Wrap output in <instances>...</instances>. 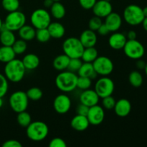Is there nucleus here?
Instances as JSON below:
<instances>
[{"instance_id": "7", "label": "nucleus", "mask_w": 147, "mask_h": 147, "mask_svg": "<svg viewBox=\"0 0 147 147\" xmlns=\"http://www.w3.org/2000/svg\"><path fill=\"white\" fill-rule=\"evenodd\" d=\"M30 22L36 30L47 28L51 23V14L45 9H37L30 16Z\"/></svg>"}, {"instance_id": "4", "label": "nucleus", "mask_w": 147, "mask_h": 147, "mask_svg": "<svg viewBox=\"0 0 147 147\" xmlns=\"http://www.w3.org/2000/svg\"><path fill=\"white\" fill-rule=\"evenodd\" d=\"M62 47L64 54L70 58H80L85 49L79 38L75 37H70L65 40Z\"/></svg>"}, {"instance_id": "51", "label": "nucleus", "mask_w": 147, "mask_h": 147, "mask_svg": "<svg viewBox=\"0 0 147 147\" xmlns=\"http://www.w3.org/2000/svg\"><path fill=\"white\" fill-rule=\"evenodd\" d=\"M3 98H1L0 97V109H1V107H2L3 104H4V101H3Z\"/></svg>"}, {"instance_id": "25", "label": "nucleus", "mask_w": 147, "mask_h": 147, "mask_svg": "<svg viewBox=\"0 0 147 147\" xmlns=\"http://www.w3.org/2000/svg\"><path fill=\"white\" fill-rule=\"evenodd\" d=\"M18 34L20 39L25 41H31L35 38L36 29L32 25L24 24L18 30Z\"/></svg>"}, {"instance_id": "46", "label": "nucleus", "mask_w": 147, "mask_h": 147, "mask_svg": "<svg viewBox=\"0 0 147 147\" xmlns=\"http://www.w3.org/2000/svg\"><path fill=\"white\" fill-rule=\"evenodd\" d=\"M136 37H137V34H136V32L134 30H130L128 32L126 38H127V40H136Z\"/></svg>"}, {"instance_id": "39", "label": "nucleus", "mask_w": 147, "mask_h": 147, "mask_svg": "<svg viewBox=\"0 0 147 147\" xmlns=\"http://www.w3.org/2000/svg\"><path fill=\"white\" fill-rule=\"evenodd\" d=\"M8 80L5 76L0 73V97L3 98L8 91Z\"/></svg>"}, {"instance_id": "19", "label": "nucleus", "mask_w": 147, "mask_h": 147, "mask_svg": "<svg viewBox=\"0 0 147 147\" xmlns=\"http://www.w3.org/2000/svg\"><path fill=\"white\" fill-rule=\"evenodd\" d=\"M114 111L119 117H126L129 116L131 111V104L130 101L126 98H121L116 101Z\"/></svg>"}, {"instance_id": "3", "label": "nucleus", "mask_w": 147, "mask_h": 147, "mask_svg": "<svg viewBox=\"0 0 147 147\" xmlns=\"http://www.w3.org/2000/svg\"><path fill=\"white\" fill-rule=\"evenodd\" d=\"M49 134V128L45 122L40 121L31 122L26 130L27 136L33 142H40L46 139Z\"/></svg>"}, {"instance_id": "34", "label": "nucleus", "mask_w": 147, "mask_h": 147, "mask_svg": "<svg viewBox=\"0 0 147 147\" xmlns=\"http://www.w3.org/2000/svg\"><path fill=\"white\" fill-rule=\"evenodd\" d=\"M12 49L16 55H22L25 53L27 49V41L24 40H16L14 44L12 45Z\"/></svg>"}, {"instance_id": "47", "label": "nucleus", "mask_w": 147, "mask_h": 147, "mask_svg": "<svg viewBox=\"0 0 147 147\" xmlns=\"http://www.w3.org/2000/svg\"><path fill=\"white\" fill-rule=\"evenodd\" d=\"M136 67H138L139 69H144L145 65H146V63H144V60H141L140 59L137 60V62L136 63Z\"/></svg>"}, {"instance_id": "33", "label": "nucleus", "mask_w": 147, "mask_h": 147, "mask_svg": "<svg viewBox=\"0 0 147 147\" xmlns=\"http://www.w3.org/2000/svg\"><path fill=\"white\" fill-rule=\"evenodd\" d=\"M20 1L19 0H2L1 6L8 12L17 11L20 8Z\"/></svg>"}, {"instance_id": "5", "label": "nucleus", "mask_w": 147, "mask_h": 147, "mask_svg": "<svg viewBox=\"0 0 147 147\" xmlns=\"http://www.w3.org/2000/svg\"><path fill=\"white\" fill-rule=\"evenodd\" d=\"M123 17L126 23L132 26L142 24L144 19L143 9L136 4H130L124 9Z\"/></svg>"}, {"instance_id": "27", "label": "nucleus", "mask_w": 147, "mask_h": 147, "mask_svg": "<svg viewBox=\"0 0 147 147\" xmlns=\"http://www.w3.org/2000/svg\"><path fill=\"white\" fill-rule=\"evenodd\" d=\"M50 14L56 20H61L65 16L66 10L64 5L60 1H54L50 7Z\"/></svg>"}, {"instance_id": "48", "label": "nucleus", "mask_w": 147, "mask_h": 147, "mask_svg": "<svg viewBox=\"0 0 147 147\" xmlns=\"http://www.w3.org/2000/svg\"><path fill=\"white\" fill-rule=\"evenodd\" d=\"M54 3L53 0H45L44 1V6L46 8H50L53 4Z\"/></svg>"}, {"instance_id": "49", "label": "nucleus", "mask_w": 147, "mask_h": 147, "mask_svg": "<svg viewBox=\"0 0 147 147\" xmlns=\"http://www.w3.org/2000/svg\"><path fill=\"white\" fill-rule=\"evenodd\" d=\"M142 24V26H143V28L145 30V31L147 32V17H144Z\"/></svg>"}, {"instance_id": "44", "label": "nucleus", "mask_w": 147, "mask_h": 147, "mask_svg": "<svg viewBox=\"0 0 147 147\" xmlns=\"http://www.w3.org/2000/svg\"><path fill=\"white\" fill-rule=\"evenodd\" d=\"M89 108L90 107H88L86 105L80 103V105L78 106L77 109H76V113H77V114L83 115V116H87Z\"/></svg>"}, {"instance_id": "13", "label": "nucleus", "mask_w": 147, "mask_h": 147, "mask_svg": "<svg viewBox=\"0 0 147 147\" xmlns=\"http://www.w3.org/2000/svg\"><path fill=\"white\" fill-rule=\"evenodd\" d=\"M87 118L90 125L98 126L103 123L105 119L104 109L99 105H95L89 108L87 113Z\"/></svg>"}, {"instance_id": "43", "label": "nucleus", "mask_w": 147, "mask_h": 147, "mask_svg": "<svg viewBox=\"0 0 147 147\" xmlns=\"http://www.w3.org/2000/svg\"><path fill=\"white\" fill-rule=\"evenodd\" d=\"M3 147H22V144L19 141L15 139H9L4 142L2 144Z\"/></svg>"}, {"instance_id": "9", "label": "nucleus", "mask_w": 147, "mask_h": 147, "mask_svg": "<svg viewBox=\"0 0 147 147\" xmlns=\"http://www.w3.org/2000/svg\"><path fill=\"white\" fill-rule=\"evenodd\" d=\"M125 55L132 60H139L144 56L145 49L137 40H127L123 48Z\"/></svg>"}, {"instance_id": "23", "label": "nucleus", "mask_w": 147, "mask_h": 147, "mask_svg": "<svg viewBox=\"0 0 147 147\" xmlns=\"http://www.w3.org/2000/svg\"><path fill=\"white\" fill-rule=\"evenodd\" d=\"M77 73L78 76L90 78V79L96 78V77L97 76V73L95 71L92 63L83 62Z\"/></svg>"}, {"instance_id": "16", "label": "nucleus", "mask_w": 147, "mask_h": 147, "mask_svg": "<svg viewBox=\"0 0 147 147\" xmlns=\"http://www.w3.org/2000/svg\"><path fill=\"white\" fill-rule=\"evenodd\" d=\"M104 24L106 26V27H107L110 32H117L121 27V17L118 13L112 11L107 17H105Z\"/></svg>"}, {"instance_id": "14", "label": "nucleus", "mask_w": 147, "mask_h": 147, "mask_svg": "<svg viewBox=\"0 0 147 147\" xmlns=\"http://www.w3.org/2000/svg\"><path fill=\"white\" fill-rule=\"evenodd\" d=\"M93 13L95 16L100 17V18H105L107 17L111 12H112L113 7L109 1L106 0H99L96 2L94 6L92 8Z\"/></svg>"}, {"instance_id": "20", "label": "nucleus", "mask_w": 147, "mask_h": 147, "mask_svg": "<svg viewBox=\"0 0 147 147\" xmlns=\"http://www.w3.org/2000/svg\"><path fill=\"white\" fill-rule=\"evenodd\" d=\"M90 126L87 116L77 114L70 121V126L76 131H84Z\"/></svg>"}, {"instance_id": "35", "label": "nucleus", "mask_w": 147, "mask_h": 147, "mask_svg": "<svg viewBox=\"0 0 147 147\" xmlns=\"http://www.w3.org/2000/svg\"><path fill=\"white\" fill-rule=\"evenodd\" d=\"M35 38L38 42L42 43H45L48 42L51 38L50 33H49L47 28H42L36 30Z\"/></svg>"}, {"instance_id": "31", "label": "nucleus", "mask_w": 147, "mask_h": 147, "mask_svg": "<svg viewBox=\"0 0 147 147\" xmlns=\"http://www.w3.org/2000/svg\"><path fill=\"white\" fill-rule=\"evenodd\" d=\"M17 121L20 126L27 128L32 122V117L28 112L24 111L17 113Z\"/></svg>"}, {"instance_id": "17", "label": "nucleus", "mask_w": 147, "mask_h": 147, "mask_svg": "<svg viewBox=\"0 0 147 147\" xmlns=\"http://www.w3.org/2000/svg\"><path fill=\"white\" fill-rule=\"evenodd\" d=\"M79 40L81 42L83 47L86 48V47H95L97 43L98 37L96 32L88 29L82 32Z\"/></svg>"}, {"instance_id": "8", "label": "nucleus", "mask_w": 147, "mask_h": 147, "mask_svg": "<svg viewBox=\"0 0 147 147\" xmlns=\"http://www.w3.org/2000/svg\"><path fill=\"white\" fill-rule=\"evenodd\" d=\"M25 14L19 10L9 12L4 22L6 27L12 32L18 31L22 26L25 24Z\"/></svg>"}, {"instance_id": "28", "label": "nucleus", "mask_w": 147, "mask_h": 147, "mask_svg": "<svg viewBox=\"0 0 147 147\" xmlns=\"http://www.w3.org/2000/svg\"><path fill=\"white\" fill-rule=\"evenodd\" d=\"M16 41L14 32L9 30H2L0 32V42L4 46H12Z\"/></svg>"}, {"instance_id": "53", "label": "nucleus", "mask_w": 147, "mask_h": 147, "mask_svg": "<svg viewBox=\"0 0 147 147\" xmlns=\"http://www.w3.org/2000/svg\"><path fill=\"white\" fill-rule=\"evenodd\" d=\"M144 70H145V73H146V75L147 76V63H146V65H145V67Z\"/></svg>"}, {"instance_id": "55", "label": "nucleus", "mask_w": 147, "mask_h": 147, "mask_svg": "<svg viewBox=\"0 0 147 147\" xmlns=\"http://www.w3.org/2000/svg\"><path fill=\"white\" fill-rule=\"evenodd\" d=\"M106 1H110V0H106Z\"/></svg>"}, {"instance_id": "10", "label": "nucleus", "mask_w": 147, "mask_h": 147, "mask_svg": "<svg viewBox=\"0 0 147 147\" xmlns=\"http://www.w3.org/2000/svg\"><path fill=\"white\" fill-rule=\"evenodd\" d=\"M114 82L107 76H102V78H99L95 84L94 90L100 98L112 96L114 92Z\"/></svg>"}, {"instance_id": "29", "label": "nucleus", "mask_w": 147, "mask_h": 147, "mask_svg": "<svg viewBox=\"0 0 147 147\" xmlns=\"http://www.w3.org/2000/svg\"><path fill=\"white\" fill-rule=\"evenodd\" d=\"M98 56V52L95 47H86L83 52L81 60L86 63H93Z\"/></svg>"}, {"instance_id": "15", "label": "nucleus", "mask_w": 147, "mask_h": 147, "mask_svg": "<svg viewBox=\"0 0 147 147\" xmlns=\"http://www.w3.org/2000/svg\"><path fill=\"white\" fill-rule=\"evenodd\" d=\"M79 100L80 103L82 104L86 105L88 107H91L98 103L100 97L95 90L89 88L82 92L79 97Z\"/></svg>"}, {"instance_id": "30", "label": "nucleus", "mask_w": 147, "mask_h": 147, "mask_svg": "<svg viewBox=\"0 0 147 147\" xmlns=\"http://www.w3.org/2000/svg\"><path fill=\"white\" fill-rule=\"evenodd\" d=\"M129 81L133 87L139 88L143 83V76L139 71L134 70L129 74Z\"/></svg>"}, {"instance_id": "26", "label": "nucleus", "mask_w": 147, "mask_h": 147, "mask_svg": "<svg viewBox=\"0 0 147 147\" xmlns=\"http://www.w3.org/2000/svg\"><path fill=\"white\" fill-rule=\"evenodd\" d=\"M16 54L11 46L2 45L0 47V62L7 63L15 58Z\"/></svg>"}, {"instance_id": "42", "label": "nucleus", "mask_w": 147, "mask_h": 147, "mask_svg": "<svg viewBox=\"0 0 147 147\" xmlns=\"http://www.w3.org/2000/svg\"><path fill=\"white\" fill-rule=\"evenodd\" d=\"M97 0H79V4L84 9H91Z\"/></svg>"}, {"instance_id": "21", "label": "nucleus", "mask_w": 147, "mask_h": 147, "mask_svg": "<svg viewBox=\"0 0 147 147\" xmlns=\"http://www.w3.org/2000/svg\"><path fill=\"white\" fill-rule=\"evenodd\" d=\"M22 61L26 70H35L39 67L40 63V60L38 56L33 53H29V54L24 55Z\"/></svg>"}, {"instance_id": "37", "label": "nucleus", "mask_w": 147, "mask_h": 147, "mask_svg": "<svg viewBox=\"0 0 147 147\" xmlns=\"http://www.w3.org/2000/svg\"><path fill=\"white\" fill-rule=\"evenodd\" d=\"M103 21L102 19L100 17H97V16H94L92 18L90 19L88 22V29L93 30V31L96 32L98 30L99 27L102 25L103 24Z\"/></svg>"}, {"instance_id": "24", "label": "nucleus", "mask_w": 147, "mask_h": 147, "mask_svg": "<svg viewBox=\"0 0 147 147\" xmlns=\"http://www.w3.org/2000/svg\"><path fill=\"white\" fill-rule=\"evenodd\" d=\"M70 58L65 54H60L58 55L55 57L53 62V66L55 70L58 71H63L67 69L68 67L69 62H70Z\"/></svg>"}, {"instance_id": "38", "label": "nucleus", "mask_w": 147, "mask_h": 147, "mask_svg": "<svg viewBox=\"0 0 147 147\" xmlns=\"http://www.w3.org/2000/svg\"><path fill=\"white\" fill-rule=\"evenodd\" d=\"M82 63H83V61L81 58H70L67 70L73 73H77L81 66Z\"/></svg>"}, {"instance_id": "45", "label": "nucleus", "mask_w": 147, "mask_h": 147, "mask_svg": "<svg viewBox=\"0 0 147 147\" xmlns=\"http://www.w3.org/2000/svg\"><path fill=\"white\" fill-rule=\"evenodd\" d=\"M97 32H98V34L101 36H106V35H107L109 32H109V30H108L107 27H106V26L104 24V23H103V24H102V25L99 27L98 30H97Z\"/></svg>"}, {"instance_id": "11", "label": "nucleus", "mask_w": 147, "mask_h": 147, "mask_svg": "<svg viewBox=\"0 0 147 147\" xmlns=\"http://www.w3.org/2000/svg\"><path fill=\"white\" fill-rule=\"evenodd\" d=\"M92 63L95 71L99 76H108L113 71L114 65L113 61L106 56H98Z\"/></svg>"}, {"instance_id": "36", "label": "nucleus", "mask_w": 147, "mask_h": 147, "mask_svg": "<svg viewBox=\"0 0 147 147\" xmlns=\"http://www.w3.org/2000/svg\"><path fill=\"white\" fill-rule=\"evenodd\" d=\"M92 79L87 77H81L78 76L77 81V88L82 90L89 89L91 86Z\"/></svg>"}, {"instance_id": "40", "label": "nucleus", "mask_w": 147, "mask_h": 147, "mask_svg": "<svg viewBox=\"0 0 147 147\" xmlns=\"http://www.w3.org/2000/svg\"><path fill=\"white\" fill-rule=\"evenodd\" d=\"M103 100H102V104H103V109H107V110H111L114 108L115 104H116V101L114 98L112 96H106V97L103 98Z\"/></svg>"}, {"instance_id": "41", "label": "nucleus", "mask_w": 147, "mask_h": 147, "mask_svg": "<svg viewBox=\"0 0 147 147\" xmlns=\"http://www.w3.org/2000/svg\"><path fill=\"white\" fill-rule=\"evenodd\" d=\"M50 147H66L67 144L63 139L59 137H55L50 141L49 144Z\"/></svg>"}, {"instance_id": "32", "label": "nucleus", "mask_w": 147, "mask_h": 147, "mask_svg": "<svg viewBox=\"0 0 147 147\" xmlns=\"http://www.w3.org/2000/svg\"><path fill=\"white\" fill-rule=\"evenodd\" d=\"M26 94H27L29 100L37 101L42 98L43 96V92L40 88L32 87L27 90Z\"/></svg>"}, {"instance_id": "6", "label": "nucleus", "mask_w": 147, "mask_h": 147, "mask_svg": "<svg viewBox=\"0 0 147 147\" xmlns=\"http://www.w3.org/2000/svg\"><path fill=\"white\" fill-rule=\"evenodd\" d=\"M29 100H30L26 94V92L17 90L11 93L9 99V103L11 110L18 113L27 110Z\"/></svg>"}, {"instance_id": "50", "label": "nucleus", "mask_w": 147, "mask_h": 147, "mask_svg": "<svg viewBox=\"0 0 147 147\" xmlns=\"http://www.w3.org/2000/svg\"><path fill=\"white\" fill-rule=\"evenodd\" d=\"M143 9V13H144V15L145 17H147V7H144V9Z\"/></svg>"}, {"instance_id": "12", "label": "nucleus", "mask_w": 147, "mask_h": 147, "mask_svg": "<svg viewBox=\"0 0 147 147\" xmlns=\"http://www.w3.org/2000/svg\"><path fill=\"white\" fill-rule=\"evenodd\" d=\"M72 102L70 97L65 93L59 94L53 100V108L56 113L59 114H65L70 111Z\"/></svg>"}, {"instance_id": "2", "label": "nucleus", "mask_w": 147, "mask_h": 147, "mask_svg": "<svg viewBox=\"0 0 147 147\" xmlns=\"http://www.w3.org/2000/svg\"><path fill=\"white\" fill-rule=\"evenodd\" d=\"M78 76L76 73L63 70L59 73L55 78L56 87L63 93H70L77 88Z\"/></svg>"}, {"instance_id": "22", "label": "nucleus", "mask_w": 147, "mask_h": 147, "mask_svg": "<svg viewBox=\"0 0 147 147\" xmlns=\"http://www.w3.org/2000/svg\"><path fill=\"white\" fill-rule=\"evenodd\" d=\"M47 28L51 36V38L60 39L65 35V27L63 24L58 22H51Z\"/></svg>"}, {"instance_id": "1", "label": "nucleus", "mask_w": 147, "mask_h": 147, "mask_svg": "<svg viewBox=\"0 0 147 147\" xmlns=\"http://www.w3.org/2000/svg\"><path fill=\"white\" fill-rule=\"evenodd\" d=\"M4 71L8 81L19 83L24 78L26 69L22 60L14 58L6 63Z\"/></svg>"}, {"instance_id": "18", "label": "nucleus", "mask_w": 147, "mask_h": 147, "mask_svg": "<svg viewBox=\"0 0 147 147\" xmlns=\"http://www.w3.org/2000/svg\"><path fill=\"white\" fill-rule=\"evenodd\" d=\"M127 41L126 36L121 32H114L109 38V45L115 50H122Z\"/></svg>"}, {"instance_id": "52", "label": "nucleus", "mask_w": 147, "mask_h": 147, "mask_svg": "<svg viewBox=\"0 0 147 147\" xmlns=\"http://www.w3.org/2000/svg\"><path fill=\"white\" fill-rule=\"evenodd\" d=\"M3 25V22L2 20H1V19L0 18V31H1V27H2Z\"/></svg>"}, {"instance_id": "54", "label": "nucleus", "mask_w": 147, "mask_h": 147, "mask_svg": "<svg viewBox=\"0 0 147 147\" xmlns=\"http://www.w3.org/2000/svg\"><path fill=\"white\" fill-rule=\"evenodd\" d=\"M53 1H60V0H53Z\"/></svg>"}]
</instances>
